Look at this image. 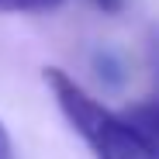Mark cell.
I'll return each instance as SVG.
<instances>
[{
    "mask_svg": "<svg viewBox=\"0 0 159 159\" xmlns=\"http://www.w3.org/2000/svg\"><path fill=\"white\" fill-rule=\"evenodd\" d=\"M93 4H97L100 11H118V7H121V0H93Z\"/></svg>",
    "mask_w": 159,
    "mask_h": 159,
    "instance_id": "obj_7",
    "label": "cell"
},
{
    "mask_svg": "<svg viewBox=\"0 0 159 159\" xmlns=\"http://www.w3.org/2000/svg\"><path fill=\"white\" fill-rule=\"evenodd\" d=\"M62 7V0H0V14H45Z\"/></svg>",
    "mask_w": 159,
    "mask_h": 159,
    "instance_id": "obj_3",
    "label": "cell"
},
{
    "mask_svg": "<svg viewBox=\"0 0 159 159\" xmlns=\"http://www.w3.org/2000/svg\"><path fill=\"white\" fill-rule=\"evenodd\" d=\"M149 59H152V73H156V90H159V28L149 35Z\"/></svg>",
    "mask_w": 159,
    "mask_h": 159,
    "instance_id": "obj_5",
    "label": "cell"
},
{
    "mask_svg": "<svg viewBox=\"0 0 159 159\" xmlns=\"http://www.w3.org/2000/svg\"><path fill=\"white\" fill-rule=\"evenodd\" d=\"M45 83L56 97L59 111L66 114V121L73 125V131L93 152V159H159L156 142H149L128 118H118L100 100H93L69 73L48 66Z\"/></svg>",
    "mask_w": 159,
    "mask_h": 159,
    "instance_id": "obj_1",
    "label": "cell"
},
{
    "mask_svg": "<svg viewBox=\"0 0 159 159\" xmlns=\"http://www.w3.org/2000/svg\"><path fill=\"white\" fill-rule=\"evenodd\" d=\"M93 66L100 69V76L107 80V83H118V80H121V62L111 56V52H97V56H93Z\"/></svg>",
    "mask_w": 159,
    "mask_h": 159,
    "instance_id": "obj_4",
    "label": "cell"
},
{
    "mask_svg": "<svg viewBox=\"0 0 159 159\" xmlns=\"http://www.w3.org/2000/svg\"><path fill=\"white\" fill-rule=\"evenodd\" d=\"M0 159H17V156H14V142H11V135H7L4 121H0Z\"/></svg>",
    "mask_w": 159,
    "mask_h": 159,
    "instance_id": "obj_6",
    "label": "cell"
},
{
    "mask_svg": "<svg viewBox=\"0 0 159 159\" xmlns=\"http://www.w3.org/2000/svg\"><path fill=\"white\" fill-rule=\"evenodd\" d=\"M128 121L135 125L149 142L159 145V97L156 100H145V104H135V107L128 111Z\"/></svg>",
    "mask_w": 159,
    "mask_h": 159,
    "instance_id": "obj_2",
    "label": "cell"
}]
</instances>
